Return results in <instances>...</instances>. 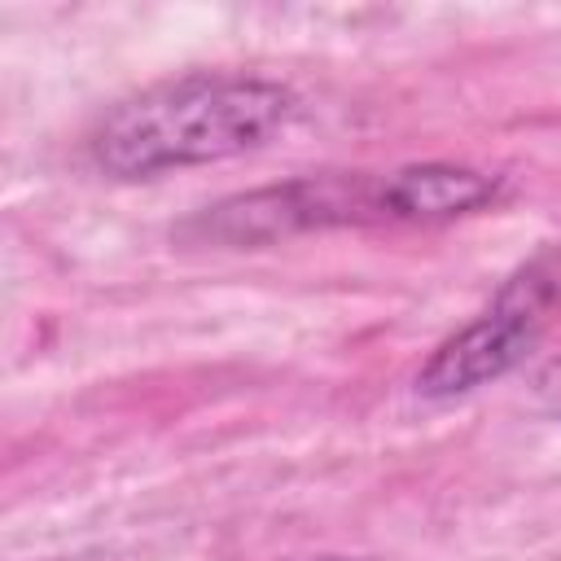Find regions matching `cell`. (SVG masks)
<instances>
[{"mask_svg":"<svg viewBox=\"0 0 561 561\" xmlns=\"http://www.w3.org/2000/svg\"><path fill=\"white\" fill-rule=\"evenodd\" d=\"M535 403H539V412H548V416L561 421V355H552L535 373Z\"/></svg>","mask_w":561,"mask_h":561,"instance_id":"cell-4","label":"cell"},{"mask_svg":"<svg viewBox=\"0 0 561 561\" xmlns=\"http://www.w3.org/2000/svg\"><path fill=\"white\" fill-rule=\"evenodd\" d=\"M329 561H346V557H329Z\"/></svg>","mask_w":561,"mask_h":561,"instance_id":"cell-5","label":"cell"},{"mask_svg":"<svg viewBox=\"0 0 561 561\" xmlns=\"http://www.w3.org/2000/svg\"><path fill=\"white\" fill-rule=\"evenodd\" d=\"M298 110V96L263 75H180L110 105L88 131L92 162L114 180L210 167L267 145Z\"/></svg>","mask_w":561,"mask_h":561,"instance_id":"cell-1","label":"cell"},{"mask_svg":"<svg viewBox=\"0 0 561 561\" xmlns=\"http://www.w3.org/2000/svg\"><path fill=\"white\" fill-rule=\"evenodd\" d=\"M557 298H561V272H552L543 259L526 263L517 276L500 285L495 302L482 316H473L465 329H456L434 346V355L416 373V390L425 399H456L504 377L513 364L526 359Z\"/></svg>","mask_w":561,"mask_h":561,"instance_id":"cell-3","label":"cell"},{"mask_svg":"<svg viewBox=\"0 0 561 561\" xmlns=\"http://www.w3.org/2000/svg\"><path fill=\"white\" fill-rule=\"evenodd\" d=\"M403 224L399 171H329L250 188L206 206L188 237L210 245H272L298 232Z\"/></svg>","mask_w":561,"mask_h":561,"instance_id":"cell-2","label":"cell"}]
</instances>
